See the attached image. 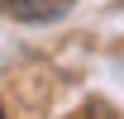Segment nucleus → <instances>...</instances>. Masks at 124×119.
Returning a JSON list of instances; mask_svg holds the SVG:
<instances>
[{
    "mask_svg": "<svg viewBox=\"0 0 124 119\" xmlns=\"http://www.w3.org/2000/svg\"><path fill=\"white\" fill-rule=\"evenodd\" d=\"M72 10V0H0V15L19 19V24H48V19H62Z\"/></svg>",
    "mask_w": 124,
    "mask_h": 119,
    "instance_id": "obj_1",
    "label": "nucleus"
},
{
    "mask_svg": "<svg viewBox=\"0 0 124 119\" xmlns=\"http://www.w3.org/2000/svg\"><path fill=\"white\" fill-rule=\"evenodd\" d=\"M0 119H5V110H0Z\"/></svg>",
    "mask_w": 124,
    "mask_h": 119,
    "instance_id": "obj_3",
    "label": "nucleus"
},
{
    "mask_svg": "<svg viewBox=\"0 0 124 119\" xmlns=\"http://www.w3.org/2000/svg\"><path fill=\"white\" fill-rule=\"evenodd\" d=\"M86 119H115V114H110L105 105H95V110H86Z\"/></svg>",
    "mask_w": 124,
    "mask_h": 119,
    "instance_id": "obj_2",
    "label": "nucleus"
}]
</instances>
